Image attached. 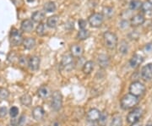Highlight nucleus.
<instances>
[{
	"instance_id": "obj_9",
	"label": "nucleus",
	"mask_w": 152,
	"mask_h": 126,
	"mask_svg": "<svg viewBox=\"0 0 152 126\" xmlns=\"http://www.w3.org/2000/svg\"><path fill=\"white\" fill-rule=\"evenodd\" d=\"M141 78L145 81H150L152 80V64H147L142 68L140 71Z\"/></svg>"
},
{
	"instance_id": "obj_25",
	"label": "nucleus",
	"mask_w": 152,
	"mask_h": 126,
	"mask_svg": "<svg viewBox=\"0 0 152 126\" xmlns=\"http://www.w3.org/2000/svg\"><path fill=\"white\" fill-rule=\"evenodd\" d=\"M20 103H21L22 105L26 106V107L31 106V104L32 103V98H31V97L27 93L22 95L21 97H20Z\"/></svg>"
},
{
	"instance_id": "obj_35",
	"label": "nucleus",
	"mask_w": 152,
	"mask_h": 126,
	"mask_svg": "<svg viewBox=\"0 0 152 126\" xmlns=\"http://www.w3.org/2000/svg\"><path fill=\"white\" fill-rule=\"evenodd\" d=\"M18 114H19V108L17 107H15V106L12 107L10 110V115L12 118H15Z\"/></svg>"
},
{
	"instance_id": "obj_41",
	"label": "nucleus",
	"mask_w": 152,
	"mask_h": 126,
	"mask_svg": "<svg viewBox=\"0 0 152 126\" xmlns=\"http://www.w3.org/2000/svg\"><path fill=\"white\" fill-rule=\"evenodd\" d=\"M130 126H142V124L140 122H137V123H134L133 125H130Z\"/></svg>"
},
{
	"instance_id": "obj_31",
	"label": "nucleus",
	"mask_w": 152,
	"mask_h": 126,
	"mask_svg": "<svg viewBox=\"0 0 152 126\" xmlns=\"http://www.w3.org/2000/svg\"><path fill=\"white\" fill-rule=\"evenodd\" d=\"M123 125V119L119 115L114 116L111 121L110 126H122Z\"/></svg>"
},
{
	"instance_id": "obj_19",
	"label": "nucleus",
	"mask_w": 152,
	"mask_h": 126,
	"mask_svg": "<svg viewBox=\"0 0 152 126\" xmlns=\"http://www.w3.org/2000/svg\"><path fill=\"white\" fill-rule=\"evenodd\" d=\"M45 13L42 11H36L31 15V21L36 23H42L45 19Z\"/></svg>"
},
{
	"instance_id": "obj_13",
	"label": "nucleus",
	"mask_w": 152,
	"mask_h": 126,
	"mask_svg": "<svg viewBox=\"0 0 152 126\" xmlns=\"http://www.w3.org/2000/svg\"><path fill=\"white\" fill-rule=\"evenodd\" d=\"M70 54L73 58H80L84 53V48L81 45L79 44H74L70 47Z\"/></svg>"
},
{
	"instance_id": "obj_43",
	"label": "nucleus",
	"mask_w": 152,
	"mask_h": 126,
	"mask_svg": "<svg viewBox=\"0 0 152 126\" xmlns=\"http://www.w3.org/2000/svg\"><path fill=\"white\" fill-rule=\"evenodd\" d=\"M151 29H152V22H151Z\"/></svg>"
},
{
	"instance_id": "obj_40",
	"label": "nucleus",
	"mask_w": 152,
	"mask_h": 126,
	"mask_svg": "<svg viewBox=\"0 0 152 126\" xmlns=\"http://www.w3.org/2000/svg\"><path fill=\"white\" fill-rule=\"evenodd\" d=\"M120 26L123 28H126L128 26V21H123L120 23Z\"/></svg>"
},
{
	"instance_id": "obj_27",
	"label": "nucleus",
	"mask_w": 152,
	"mask_h": 126,
	"mask_svg": "<svg viewBox=\"0 0 152 126\" xmlns=\"http://www.w3.org/2000/svg\"><path fill=\"white\" fill-rule=\"evenodd\" d=\"M107 118H108V115H107V113L106 111L101 112V115H100V118H99V119H98L99 125H100L101 126L107 125Z\"/></svg>"
},
{
	"instance_id": "obj_28",
	"label": "nucleus",
	"mask_w": 152,
	"mask_h": 126,
	"mask_svg": "<svg viewBox=\"0 0 152 126\" xmlns=\"http://www.w3.org/2000/svg\"><path fill=\"white\" fill-rule=\"evenodd\" d=\"M141 10L143 13H149L152 11V3L151 1L147 0V1H145L144 3H142L141 5Z\"/></svg>"
},
{
	"instance_id": "obj_18",
	"label": "nucleus",
	"mask_w": 152,
	"mask_h": 126,
	"mask_svg": "<svg viewBox=\"0 0 152 126\" xmlns=\"http://www.w3.org/2000/svg\"><path fill=\"white\" fill-rule=\"evenodd\" d=\"M60 22V19L58 15H52L48 18L47 20V26L49 28H56Z\"/></svg>"
},
{
	"instance_id": "obj_10",
	"label": "nucleus",
	"mask_w": 152,
	"mask_h": 126,
	"mask_svg": "<svg viewBox=\"0 0 152 126\" xmlns=\"http://www.w3.org/2000/svg\"><path fill=\"white\" fill-rule=\"evenodd\" d=\"M28 67L31 70L37 71L40 67V58L36 55H32L28 59Z\"/></svg>"
},
{
	"instance_id": "obj_6",
	"label": "nucleus",
	"mask_w": 152,
	"mask_h": 126,
	"mask_svg": "<svg viewBox=\"0 0 152 126\" xmlns=\"http://www.w3.org/2000/svg\"><path fill=\"white\" fill-rule=\"evenodd\" d=\"M143 114V110L140 108H135L134 110H132L130 113L127 115V122L129 125H133L134 123L139 122Z\"/></svg>"
},
{
	"instance_id": "obj_22",
	"label": "nucleus",
	"mask_w": 152,
	"mask_h": 126,
	"mask_svg": "<svg viewBox=\"0 0 152 126\" xmlns=\"http://www.w3.org/2000/svg\"><path fill=\"white\" fill-rule=\"evenodd\" d=\"M49 93H50V92H49V89L47 86H42L37 90L38 97L42 99H45L47 98V97H48Z\"/></svg>"
},
{
	"instance_id": "obj_23",
	"label": "nucleus",
	"mask_w": 152,
	"mask_h": 126,
	"mask_svg": "<svg viewBox=\"0 0 152 126\" xmlns=\"http://www.w3.org/2000/svg\"><path fill=\"white\" fill-rule=\"evenodd\" d=\"M118 53H121V54L123 55H125L129 53V44H128V42H127L126 41H124V40L121 41L120 43L118 44Z\"/></svg>"
},
{
	"instance_id": "obj_34",
	"label": "nucleus",
	"mask_w": 152,
	"mask_h": 126,
	"mask_svg": "<svg viewBox=\"0 0 152 126\" xmlns=\"http://www.w3.org/2000/svg\"><path fill=\"white\" fill-rule=\"evenodd\" d=\"M10 97V92L5 88L0 87V99L5 100Z\"/></svg>"
},
{
	"instance_id": "obj_26",
	"label": "nucleus",
	"mask_w": 152,
	"mask_h": 126,
	"mask_svg": "<svg viewBox=\"0 0 152 126\" xmlns=\"http://www.w3.org/2000/svg\"><path fill=\"white\" fill-rule=\"evenodd\" d=\"M43 9L47 13H53L56 10L57 7H56L55 3H53V2H48L44 4Z\"/></svg>"
},
{
	"instance_id": "obj_21",
	"label": "nucleus",
	"mask_w": 152,
	"mask_h": 126,
	"mask_svg": "<svg viewBox=\"0 0 152 126\" xmlns=\"http://www.w3.org/2000/svg\"><path fill=\"white\" fill-rule=\"evenodd\" d=\"M23 46L26 49L31 50L35 48L36 46V40L33 37H27V38L24 39L23 41Z\"/></svg>"
},
{
	"instance_id": "obj_24",
	"label": "nucleus",
	"mask_w": 152,
	"mask_h": 126,
	"mask_svg": "<svg viewBox=\"0 0 152 126\" xmlns=\"http://www.w3.org/2000/svg\"><path fill=\"white\" fill-rule=\"evenodd\" d=\"M90 36H91V32L89 30H87V29L80 30V32H78L77 33V39L80 40V41H84V40L89 38Z\"/></svg>"
},
{
	"instance_id": "obj_39",
	"label": "nucleus",
	"mask_w": 152,
	"mask_h": 126,
	"mask_svg": "<svg viewBox=\"0 0 152 126\" xmlns=\"http://www.w3.org/2000/svg\"><path fill=\"white\" fill-rule=\"evenodd\" d=\"M144 50H145V53H152V42H149V43L145 44Z\"/></svg>"
},
{
	"instance_id": "obj_44",
	"label": "nucleus",
	"mask_w": 152,
	"mask_h": 126,
	"mask_svg": "<svg viewBox=\"0 0 152 126\" xmlns=\"http://www.w3.org/2000/svg\"><path fill=\"white\" fill-rule=\"evenodd\" d=\"M91 126H96V125H91Z\"/></svg>"
},
{
	"instance_id": "obj_37",
	"label": "nucleus",
	"mask_w": 152,
	"mask_h": 126,
	"mask_svg": "<svg viewBox=\"0 0 152 126\" xmlns=\"http://www.w3.org/2000/svg\"><path fill=\"white\" fill-rule=\"evenodd\" d=\"M78 24H79V27H80V30H84V29L86 28L87 21L86 20H84V19H80L79 21V22H78Z\"/></svg>"
},
{
	"instance_id": "obj_33",
	"label": "nucleus",
	"mask_w": 152,
	"mask_h": 126,
	"mask_svg": "<svg viewBox=\"0 0 152 126\" xmlns=\"http://www.w3.org/2000/svg\"><path fill=\"white\" fill-rule=\"evenodd\" d=\"M25 118V116H21L20 119H17L16 117L15 118H12V119L10 120V124L12 126H18L20 125H21L22 122H23V119Z\"/></svg>"
},
{
	"instance_id": "obj_7",
	"label": "nucleus",
	"mask_w": 152,
	"mask_h": 126,
	"mask_svg": "<svg viewBox=\"0 0 152 126\" xmlns=\"http://www.w3.org/2000/svg\"><path fill=\"white\" fill-rule=\"evenodd\" d=\"M10 42L13 46H20L23 43L24 41V37L22 36L20 32H19L15 28H13L10 32Z\"/></svg>"
},
{
	"instance_id": "obj_38",
	"label": "nucleus",
	"mask_w": 152,
	"mask_h": 126,
	"mask_svg": "<svg viewBox=\"0 0 152 126\" xmlns=\"http://www.w3.org/2000/svg\"><path fill=\"white\" fill-rule=\"evenodd\" d=\"M8 114V109L6 107H1L0 108V118H4Z\"/></svg>"
},
{
	"instance_id": "obj_14",
	"label": "nucleus",
	"mask_w": 152,
	"mask_h": 126,
	"mask_svg": "<svg viewBox=\"0 0 152 126\" xmlns=\"http://www.w3.org/2000/svg\"><path fill=\"white\" fill-rule=\"evenodd\" d=\"M101 115V112L97 108H91L87 113V119L90 122H96Z\"/></svg>"
},
{
	"instance_id": "obj_42",
	"label": "nucleus",
	"mask_w": 152,
	"mask_h": 126,
	"mask_svg": "<svg viewBox=\"0 0 152 126\" xmlns=\"http://www.w3.org/2000/svg\"><path fill=\"white\" fill-rule=\"evenodd\" d=\"M146 126H152V123H149V124H147Z\"/></svg>"
},
{
	"instance_id": "obj_4",
	"label": "nucleus",
	"mask_w": 152,
	"mask_h": 126,
	"mask_svg": "<svg viewBox=\"0 0 152 126\" xmlns=\"http://www.w3.org/2000/svg\"><path fill=\"white\" fill-rule=\"evenodd\" d=\"M63 106V96L60 92L55 91L52 95L51 108L54 111H59Z\"/></svg>"
},
{
	"instance_id": "obj_20",
	"label": "nucleus",
	"mask_w": 152,
	"mask_h": 126,
	"mask_svg": "<svg viewBox=\"0 0 152 126\" xmlns=\"http://www.w3.org/2000/svg\"><path fill=\"white\" fill-rule=\"evenodd\" d=\"M94 67H95V64H94L93 61H87V62H86V63L84 64L83 68H82L83 73H84L85 75H90V74L93 71Z\"/></svg>"
},
{
	"instance_id": "obj_29",
	"label": "nucleus",
	"mask_w": 152,
	"mask_h": 126,
	"mask_svg": "<svg viewBox=\"0 0 152 126\" xmlns=\"http://www.w3.org/2000/svg\"><path fill=\"white\" fill-rule=\"evenodd\" d=\"M113 14L114 10L112 7H105L102 10V15H103L104 18H107V19H110L113 15Z\"/></svg>"
},
{
	"instance_id": "obj_32",
	"label": "nucleus",
	"mask_w": 152,
	"mask_h": 126,
	"mask_svg": "<svg viewBox=\"0 0 152 126\" xmlns=\"http://www.w3.org/2000/svg\"><path fill=\"white\" fill-rule=\"evenodd\" d=\"M36 32H37V34L41 37H42L46 34V27L43 23H39V25L36 28Z\"/></svg>"
},
{
	"instance_id": "obj_1",
	"label": "nucleus",
	"mask_w": 152,
	"mask_h": 126,
	"mask_svg": "<svg viewBox=\"0 0 152 126\" xmlns=\"http://www.w3.org/2000/svg\"><path fill=\"white\" fill-rule=\"evenodd\" d=\"M139 102H140L139 97L130 93H128L122 97L120 101V106L124 110H128L134 108L139 103Z\"/></svg>"
},
{
	"instance_id": "obj_15",
	"label": "nucleus",
	"mask_w": 152,
	"mask_h": 126,
	"mask_svg": "<svg viewBox=\"0 0 152 126\" xmlns=\"http://www.w3.org/2000/svg\"><path fill=\"white\" fill-rule=\"evenodd\" d=\"M97 63L98 65L100 66V68L106 69L110 64V58H109V56L106 54H100L98 56Z\"/></svg>"
},
{
	"instance_id": "obj_8",
	"label": "nucleus",
	"mask_w": 152,
	"mask_h": 126,
	"mask_svg": "<svg viewBox=\"0 0 152 126\" xmlns=\"http://www.w3.org/2000/svg\"><path fill=\"white\" fill-rule=\"evenodd\" d=\"M61 65L67 71L72 70L74 69V67H75V62H74L73 56L71 54H68V53L64 55L62 57Z\"/></svg>"
},
{
	"instance_id": "obj_36",
	"label": "nucleus",
	"mask_w": 152,
	"mask_h": 126,
	"mask_svg": "<svg viewBox=\"0 0 152 126\" xmlns=\"http://www.w3.org/2000/svg\"><path fill=\"white\" fill-rule=\"evenodd\" d=\"M19 63H20V64L22 66H28V59L26 57V56H24V55H22L20 57V59H19Z\"/></svg>"
},
{
	"instance_id": "obj_30",
	"label": "nucleus",
	"mask_w": 152,
	"mask_h": 126,
	"mask_svg": "<svg viewBox=\"0 0 152 126\" xmlns=\"http://www.w3.org/2000/svg\"><path fill=\"white\" fill-rule=\"evenodd\" d=\"M142 2L140 0H131L129 3V8L131 10H138L141 8Z\"/></svg>"
},
{
	"instance_id": "obj_11",
	"label": "nucleus",
	"mask_w": 152,
	"mask_h": 126,
	"mask_svg": "<svg viewBox=\"0 0 152 126\" xmlns=\"http://www.w3.org/2000/svg\"><path fill=\"white\" fill-rule=\"evenodd\" d=\"M145 21V18L144 16V15L142 14H136L135 15L131 18L130 20V26L134 27H137L142 26Z\"/></svg>"
},
{
	"instance_id": "obj_17",
	"label": "nucleus",
	"mask_w": 152,
	"mask_h": 126,
	"mask_svg": "<svg viewBox=\"0 0 152 126\" xmlns=\"http://www.w3.org/2000/svg\"><path fill=\"white\" fill-rule=\"evenodd\" d=\"M33 29H34V22L31 20L26 19L21 22V30L24 32H31Z\"/></svg>"
},
{
	"instance_id": "obj_16",
	"label": "nucleus",
	"mask_w": 152,
	"mask_h": 126,
	"mask_svg": "<svg viewBox=\"0 0 152 126\" xmlns=\"http://www.w3.org/2000/svg\"><path fill=\"white\" fill-rule=\"evenodd\" d=\"M44 116H45V111L42 107L37 106L33 108L32 117L34 118V119H36L37 121L42 120L44 118Z\"/></svg>"
},
{
	"instance_id": "obj_2",
	"label": "nucleus",
	"mask_w": 152,
	"mask_h": 126,
	"mask_svg": "<svg viewBox=\"0 0 152 126\" xmlns=\"http://www.w3.org/2000/svg\"><path fill=\"white\" fill-rule=\"evenodd\" d=\"M103 41L106 48L108 49H114L117 48L118 39L115 33L112 32H106L103 34Z\"/></svg>"
},
{
	"instance_id": "obj_3",
	"label": "nucleus",
	"mask_w": 152,
	"mask_h": 126,
	"mask_svg": "<svg viewBox=\"0 0 152 126\" xmlns=\"http://www.w3.org/2000/svg\"><path fill=\"white\" fill-rule=\"evenodd\" d=\"M146 91L145 86L140 81H134L129 86V93L137 97H142Z\"/></svg>"
},
{
	"instance_id": "obj_5",
	"label": "nucleus",
	"mask_w": 152,
	"mask_h": 126,
	"mask_svg": "<svg viewBox=\"0 0 152 126\" xmlns=\"http://www.w3.org/2000/svg\"><path fill=\"white\" fill-rule=\"evenodd\" d=\"M104 21V17L102 13H94L88 18V22L91 27L98 28L100 27Z\"/></svg>"
},
{
	"instance_id": "obj_12",
	"label": "nucleus",
	"mask_w": 152,
	"mask_h": 126,
	"mask_svg": "<svg viewBox=\"0 0 152 126\" xmlns=\"http://www.w3.org/2000/svg\"><path fill=\"white\" fill-rule=\"evenodd\" d=\"M144 61V57L140 54H134L132 56L129 60V66L132 69H136Z\"/></svg>"
}]
</instances>
